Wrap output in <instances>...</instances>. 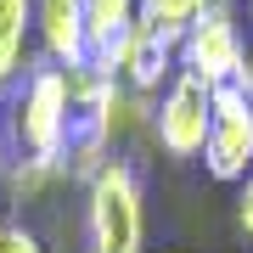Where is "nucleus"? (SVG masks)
I'll list each match as a JSON object with an SVG mask.
<instances>
[{
  "label": "nucleus",
  "mask_w": 253,
  "mask_h": 253,
  "mask_svg": "<svg viewBox=\"0 0 253 253\" xmlns=\"http://www.w3.org/2000/svg\"><path fill=\"white\" fill-rule=\"evenodd\" d=\"M68 73L51 56H34L17 79L0 90V135H6L11 158H56L62 163L68 146Z\"/></svg>",
  "instance_id": "obj_1"
},
{
  "label": "nucleus",
  "mask_w": 253,
  "mask_h": 253,
  "mask_svg": "<svg viewBox=\"0 0 253 253\" xmlns=\"http://www.w3.org/2000/svg\"><path fill=\"white\" fill-rule=\"evenodd\" d=\"M84 248L90 253H141L146 248V191L129 158H113L84 186Z\"/></svg>",
  "instance_id": "obj_2"
},
{
  "label": "nucleus",
  "mask_w": 253,
  "mask_h": 253,
  "mask_svg": "<svg viewBox=\"0 0 253 253\" xmlns=\"http://www.w3.org/2000/svg\"><path fill=\"white\" fill-rule=\"evenodd\" d=\"M180 68L208 79V84H236V90L253 96V56H248V40H242V28H236L231 6H208L203 17L186 28Z\"/></svg>",
  "instance_id": "obj_3"
},
{
  "label": "nucleus",
  "mask_w": 253,
  "mask_h": 253,
  "mask_svg": "<svg viewBox=\"0 0 253 253\" xmlns=\"http://www.w3.org/2000/svg\"><path fill=\"white\" fill-rule=\"evenodd\" d=\"M208 118H214V84L197 73H174L169 90L152 101V141L163 158H203Z\"/></svg>",
  "instance_id": "obj_4"
},
{
  "label": "nucleus",
  "mask_w": 253,
  "mask_h": 253,
  "mask_svg": "<svg viewBox=\"0 0 253 253\" xmlns=\"http://www.w3.org/2000/svg\"><path fill=\"white\" fill-rule=\"evenodd\" d=\"M203 169L219 186H242L253 174V96L236 84H214V118L203 141Z\"/></svg>",
  "instance_id": "obj_5"
},
{
  "label": "nucleus",
  "mask_w": 253,
  "mask_h": 253,
  "mask_svg": "<svg viewBox=\"0 0 253 253\" xmlns=\"http://www.w3.org/2000/svg\"><path fill=\"white\" fill-rule=\"evenodd\" d=\"M180 73V45L174 40L152 34L146 23H135L124 34V62H118V84L124 90H135L146 101H158L163 90H169V79Z\"/></svg>",
  "instance_id": "obj_6"
},
{
  "label": "nucleus",
  "mask_w": 253,
  "mask_h": 253,
  "mask_svg": "<svg viewBox=\"0 0 253 253\" xmlns=\"http://www.w3.org/2000/svg\"><path fill=\"white\" fill-rule=\"evenodd\" d=\"M34 40L40 56L56 68H73L90 56V28H84V0H34Z\"/></svg>",
  "instance_id": "obj_7"
},
{
  "label": "nucleus",
  "mask_w": 253,
  "mask_h": 253,
  "mask_svg": "<svg viewBox=\"0 0 253 253\" xmlns=\"http://www.w3.org/2000/svg\"><path fill=\"white\" fill-rule=\"evenodd\" d=\"M34 0H0V90L34 62Z\"/></svg>",
  "instance_id": "obj_8"
},
{
  "label": "nucleus",
  "mask_w": 253,
  "mask_h": 253,
  "mask_svg": "<svg viewBox=\"0 0 253 253\" xmlns=\"http://www.w3.org/2000/svg\"><path fill=\"white\" fill-rule=\"evenodd\" d=\"M51 186H62V163L56 158H6V169H0V191H6L11 208L45 203Z\"/></svg>",
  "instance_id": "obj_9"
},
{
  "label": "nucleus",
  "mask_w": 253,
  "mask_h": 253,
  "mask_svg": "<svg viewBox=\"0 0 253 253\" xmlns=\"http://www.w3.org/2000/svg\"><path fill=\"white\" fill-rule=\"evenodd\" d=\"M203 0H141V11H135V23H146L152 34H163V40H174L180 45L186 40V28L203 17Z\"/></svg>",
  "instance_id": "obj_10"
},
{
  "label": "nucleus",
  "mask_w": 253,
  "mask_h": 253,
  "mask_svg": "<svg viewBox=\"0 0 253 253\" xmlns=\"http://www.w3.org/2000/svg\"><path fill=\"white\" fill-rule=\"evenodd\" d=\"M141 0H84V28H90V51L118 40L124 28H135Z\"/></svg>",
  "instance_id": "obj_11"
},
{
  "label": "nucleus",
  "mask_w": 253,
  "mask_h": 253,
  "mask_svg": "<svg viewBox=\"0 0 253 253\" xmlns=\"http://www.w3.org/2000/svg\"><path fill=\"white\" fill-rule=\"evenodd\" d=\"M0 253H45V242H40V231H34V225L11 219V225H6V242H0Z\"/></svg>",
  "instance_id": "obj_12"
},
{
  "label": "nucleus",
  "mask_w": 253,
  "mask_h": 253,
  "mask_svg": "<svg viewBox=\"0 0 253 253\" xmlns=\"http://www.w3.org/2000/svg\"><path fill=\"white\" fill-rule=\"evenodd\" d=\"M236 225L253 236V174H248L242 186H236Z\"/></svg>",
  "instance_id": "obj_13"
},
{
  "label": "nucleus",
  "mask_w": 253,
  "mask_h": 253,
  "mask_svg": "<svg viewBox=\"0 0 253 253\" xmlns=\"http://www.w3.org/2000/svg\"><path fill=\"white\" fill-rule=\"evenodd\" d=\"M6 158H11V146H6V135H0V169H6Z\"/></svg>",
  "instance_id": "obj_14"
},
{
  "label": "nucleus",
  "mask_w": 253,
  "mask_h": 253,
  "mask_svg": "<svg viewBox=\"0 0 253 253\" xmlns=\"http://www.w3.org/2000/svg\"><path fill=\"white\" fill-rule=\"evenodd\" d=\"M6 225H11V219H6V214H0V242H6Z\"/></svg>",
  "instance_id": "obj_15"
},
{
  "label": "nucleus",
  "mask_w": 253,
  "mask_h": 253,
  "mask_svg": "<svg viewBox=\"0 0 253 253\" xmlns=\"http://www.w3.org/2000/svg\"><path fill=\"white\" fill-rule=\"evenodd\" d=\"M203 6H231V0H203Z\"/></svg>",
  "instance_id": "obj_16"
},
{
  "label": "nucleus",
  "mask_w": 253,
  "mask_h": 253,
  "mask_svg": "<svg viewBox=\"0 0 253 253\" xmlns=\"http://www.w3.org/2000/svg\"><path fill=\"white\" fill-rule=\"evenodd\" d=\"M248 23H253V0H248Z\"/></svg>",
  "instance_id": "obj_17"
}]
</instances>
